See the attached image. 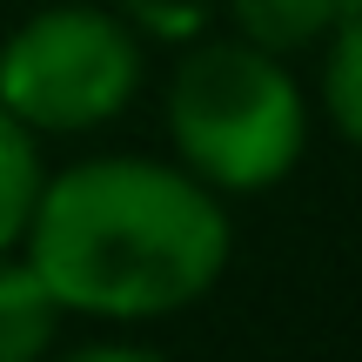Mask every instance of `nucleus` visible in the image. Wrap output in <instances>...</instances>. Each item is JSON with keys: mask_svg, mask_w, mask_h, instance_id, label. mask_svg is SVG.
Returning <instances> with one entry per match:
<instances>
[{"mask_svg": "<svg viewBox=\"0 0 362 362\" xmlns=\"http://www.w3.org/2000/svg\"><path fill=\"white\" fill-rule=\"evenodd\" d=\"M115 13L141 40H194L221 13V0H115Z\"/></svg>", "mask_w": 362, "mask_h": 362, "instance_id": "nucleus-8", "label": "nucleus"}, {"mask_svg": "<svg viewBox=\"0 0 362 362\" xmlns=\"http://www.w3.org/2000/svg\"><path fill=\"white\" fill-rule=\"evenodd\" d=\"M315 101H322L329 128L349 148H362V0L322 34V74H315Z\"/></svg>", "mask_w": 362, "mask_h": 362, "instance_id": "nucleus-6", "label": "nucleus"}, {"mask_svg": "<svg viewBox=\"0 0 362 362\" xmlns=\"http://www.w3.org/2000/svg\"><path fill=\"white\" fill-rule=\"evenodd\" d=\"M61 302L34 275V262L13 248L0 255V362H40L61 349Z\"/></svg>", "mask_w": 362, "mask_h": 362, "instance_id": "nucleus-4", "label": "nucleus"}, {"mask_svg": "<svg viewBox=\"0 0 362 362\" xmlns=\"http://www.w3.org/2000/svg\"><path fill=\"white\" fill-rule=\"evenodd\" d=\"M356 0H221V13H228V34L255 40V47L269 54H309L322 47V34L349 13Z\"/></svg>", "mask_w": 362, "mask_h": 362, "instance_id": "nucleus-5", "label": "nucleus"}, {"mask_svg": "<svg viewBox=\"0 0 362 362\" xmlns=\"http://www.w3.org/2000/svg\"><path fill=\"white\" fill-rule=\"evenodd\" d=\"M21 255L88 329H161L215 296L235 262V215L181 161L88 155L40 175Z\"/></svg>", "mask_w": 362, "mask_h": 362, "instance_id": "nucleus-1", "label": "nucleus"}, {"mask_svg": "<svg viewBox=\"0 0 362 362\" xmlns=\"http://www.w3.org/2000/svg\"><path fill=\"white\" fill-rule=\"evenodd\" d=\"M168 161H181L221 202L269 194L309 155V94L288 54L242 34H194L161 94Z\"/></svg>", "mask_w": 362, "mask_h": 362, "instance_id": "nucleus-2", "label": "nucleus"}, {"mask_svg": "<svg viewBox=\"0 0 362 362\" xmlns=\"http://www.w3.org/2000/svg\"><path fill=\"white\" fill-rule=\"evenodd\" d=\"M40 141L21 128V121L0 107V255H13L27 235V215H34V194H40Z\"/></svg>", "mask_w": 362, "mask_h": 362, "instance_id": "nucleus-7", "label": "nucleus"}, {"mask_svg": "<svg viewBox=\"0 0 362 362\" xmlns=\"http://www.w3.org/2000/svg\"><path fill=\"white\" fill-rule=\"evenodd\" d=\"M141 94V34L115 7L47 0L0 40V107L34 141L94 134Z\"/></svg>", "mask_w": 362, "mask_h": 362, "instance_id": "nucleus-3", "label": "nucleus"}]
</instances>
